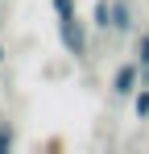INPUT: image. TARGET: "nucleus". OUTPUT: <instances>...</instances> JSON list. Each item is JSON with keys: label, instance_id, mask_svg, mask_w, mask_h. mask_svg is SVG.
I'll return each mask as SVG.
<instances>
[{"label": "nucleus", "instance_id": "obj_1", "mask_svg": "<svg viewBox=\"0 0 149 154\" xmlns=\"http://www.w3.org/2000/svg\"><path fill=\"white\" fill-rule=\"evenodd\" d=\"M58 42L71 58H87V25L79 21V13L71 17H58Z\"/></svg>", "mask_w": 149, "mask_h": 154}, {"label": "nucleus", "instance_id": "obj_2", "mask_svg": "<svg viewBox=\"0 0 149 154\" xmlns=\"http://www.w3.org/2000/svg\"><path fill=\"white\" fill-rule=\"evenodd\" d=\"M137 88H141V63L128 58V63H120V67L112 71V96H116V100H133Z\"/></svg>", "mask_w": 149, "mask_h": 154}, {"label": "nucleus", "instance_id": "obj_3", "mask_svg": "<svg viewBox=\"0 0 149 154\" xmlns=\"http://www.w3.org/2000/svg\"><path fill=\"white\" fill-rule=\"evenodd\" d=\"M137 29V13L128 0H112V33H133Z\"/></svg>", "mask_w": 149, "mask_h": 154}, {"label": "nucleus", "instance_id": "obj_4", "mask_svg": "<svg viewBox=\"0 0 149 154\" xmlns=\"http://www.w3.org/2000/svg\"><path fill=\"white\" fill-rule=\"evenodd\" d=\"M91 29H99V33L112 29V0H95V8H91Z\"/></svg>", "mask_w": 149, "mask_h": 154}, {"label": "nucleus", "instance_id": "obj_5", "mask_svg": "<svg viewBox=\"0 0 149 154\" xmlns=\"http://www.w3.org/2000/svg\"><path fill=\"white\" fill-rule=\"evenodd\" d=\"M133 54H137V63H141V83H149V29H141V33H137Z\"/></svg>", "mask_w": 149, "mask_h": 154}, {"label": "nucleus", "instance_id": "obj_6", "mask_svg": "<svg viewBox=\"0 0 149 154\" xmlns=\"http://www.w3.org/2000/svg\"><path fill=\"white\" fill-rule=\"evenodd\" d=\"M133 112H137V121H149V83L133 92Z\"/></svg>", "mask_w": 149, "mask_h": 154}, {"label": "nucleus", "instance_id": "obj_7", "mask_svg": "<svg viewBox=\"0 0 149 154\" xmlns=\"http://www.w3.org/2000/svg\"><path fill=\"white\" fill-rule=\"evenodd\" d=\"M13 146H17V129H13V121L0 117V154H8Z\"/></svg>", "mask_w": 149, "mask_h": 154}, {"label": "nucleus", "instance_id": "obj_8", "mask_svg": "<svg viewBox=\"0 0 149 154\" xmlns=\"http://www.w3.org/2000/svg\"><path fill=\"white\" fill-rule=\"evenodd\" d=\"M50 4H54V17H71V13H79L74 0H50Z\"/></svg>", "mask_w": 149, "mask_h": 154}, {"label": "nucleus", "instance_id": "obj_9", "mask_svg": "<svg viewBox=\"0 0 149 154\" xmlns=\"http://www.w3.org/2000/svg\"><path fill=\"white\" fill-rule=\"evenodd\" d=\"M4 54H8V50H4V42H0V63H4Z\"/></svg>", "mask_w": 149, "mask_h": 154}]
</instances>
